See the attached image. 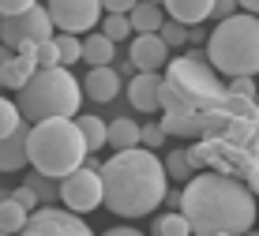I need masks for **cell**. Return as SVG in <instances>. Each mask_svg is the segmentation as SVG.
<instances>
[{
  "instance_id": "1",
  "label": "cell",
  "mask_w": 259,
  "mask_h": 236,
  "mask_svg": "<svg viewBox=\"0 0 259 236\" xmlns=\"http://www.w3.org/2000/svg\"><path fill=\"white\" fill-rule=\"evenodd\" d=\"M233 94L210 68L207 53L173 57L162 71V131L181 139H214L229 120Z\"/></svg>"
},
{
  "instance_id": "2",
  "label": "cell",
  "mask_w": 259,
  "mask_h": 236,
  "mask_svg": "<svg viewBox=\"0 0 259 236\" xmlns=\"http://www.w3.org/2000/svg\"><path fill=\"white\" fill-rule=\"evenodd\" d=\"M181 214L188 217L195 236H244L259 221V206L248 184L222 172H195L184 184V203Z\"/></svg>"
},
{
  "instance_id": "3",
  "label": "cell",
  "mask_w": 259,
  "mask_h": 236,
  "mask_svg": "<svg viewBox=\"0 0 259 236\" xmlns=\"http://www.w3.org/2000/svg\"><path fill=\"white\" fill-rule=\"evenodd\" d=\"M102 187L105 210H113L117 217H147L169 195L165 161L147 147L120 150L109 161H102Z\"/></svg>"
},
{
  "instance_id": "4",
  "label": "cell",
  "mask_w": 259,
  "mask_h": 236,
  "mask_svg": "<svg viewBox=\"0 0 259 236\" xmlns=\"http://www.w3.org/2000/svg\"><path fill=\"white\" fill-rule=\"evenodd\" d=\"M26 158L46 180H64L75 169L87 165L91 147H87L83 131L68 116H53V120L30 124V139H26Z\"/></svg>"
},
{
  "instance_id": "5",
  "label": "cell",
  "mask_w": 259,
  "mask_h": 236,
  "mask_svg": "<svg viewBox=\"0 0 259 236\" xmlns=\"http://www.w3.org/2000/svg\"><path fill=\"white\" fill-rule=\"evenodd\" d=\"M207 60L218 75L252 79L259 71V15L237 12L233 19H222L207 38Z\"/></svg>"
},
{
  "instance_id": "6",
  "label": "cell",
  "mask_w": 259,
  "mask_h": 236,
  "mask_svg": "<svg viewBox=\"0 0 259 236\" xmlns=\"http://www.w3.org/2000/svg\"><path fill=\"white\" fill-rule=\"evenodd\" d=\"M15 105H19L23 120H30V124L53 120V116L75 120L79 105H83V83L68 68H46L15 94Z\"/></svg>"
},
{
  "instance_id": "7",
  "label": "cell",
  "mask_w": 259,
  "mask_h": 236,
  "mask_svg": "<svg viewBox=\"0 0 259 236\" xmlns=\"http://www.w3.org/2000/svg\"><path fill=\"white\" fill-rule=\"evenodd\" d=\"M53 38H57V26L49 19V8H41V4H34L30 12H23V15L0 19V45H8L12 53L26 41L41 45V41H53Z\"/></svg>"
},
{
  "instance_id": "8",
  "label": "cell",
  "mask_w": 259,
  "mask_h": 236,
  "mask_svg": "<svg viewBox=\"0 0 259 236\" xmlns=\"http://www.w3.org/2000/svg\"><path fill=\"white\" fill-rule=\"evenodd\" d=\"M49 19L60 26V34H75L87 38L94 26H102V0H49Z\"/></svg>"
},
{
  "instance_id": "9",
  "label": "cell",
  "mask_w": 259,
  "mask_h": 236,
  "mask_svg": "<svg viewBox=\"0 0 259 236\" xmlns=\"http://www.w3.org/2000/svg\"><path fill=\"white\" fill-rule=\"evenodd\" d=\"M60 199H64V206L71 214H91L98 206L105 203V187H102V172L98 169H75L71 176L60 180Z\"/></svg>"
},
{
  "instance_id": "10",
  "label": "cell",
  "mask_w": 259,
  "mask_h": 236,
  "mask_svg": "<svg viewBox=\"0 0 259 236\" xmlns=\"http://www.w3.org/2000/svg\"><path fill=\"white\" fill-rule=\"evenodd\" d=\"M19 236H94V232L79 214L60 210V206H41L30 214V221Z\"/></svg>"
},
{
  "instance_id": "11",
  "label": "cell",
  "mask_w": 259,
  "mask_h": 236,
  "mask_svg": "<svg viewBox=\"0 0 259 236\" xmlns=\"http://www.w3.org/2000/svg\"><path fill=\"white\" fill-rule=\"evenodd\" d=\"M128 60L136 64V71H162V68H169V45L158 38V34H136L132 38V49H128Z\"/></svg>"
},
{
  "instance_id": "12",
  "label": "cell",
  "mask_w": 259,
  "mask_h": 236,
  "mask_svg": "<svg viewBox=\"0 0 259 236\" xmlns=\"http://www.w3.org/2000/svg\"><path fill=\"white\" fill-rule=\"evenodd\" d=\"M34 75H38V45L26 41V45L15 49V57L0 68V86H12L15 94H19V90L30 83Z\"/></svg>"
},
{
  "instance_id": "13",
  "label": "cell",
  "mask_w": 259,
  "mask_h": 236,
  "mask_svg": "<svg viewBox=\"0 0 259 236\" xmlns=\"http://www.w3.org/2000/svg\"><path fill=\"white\" fill-rule=\"evenodd\" d=\"M128 102H132V109H139V113H158V109H162V75L139 71L128 83Z\"/></svg>"
},
{
  "instance_id": "14",
  "label": "cell",
  "mask_w": 259,
  "mask_h": 236,
  "mask_svg": "<svg viewBox=\"0 0 259 236\" xmlns=\"http://www.w3.org/2000/svg\"><path fill=\"white\" fill-rule=\"evenodd\" d=\"M83 94L98 105L113 102V98L120 94V71L117 68H91L87 79H83Z\"/></svg>"
},
{
  "instance_id": "15",
  "label": "cell",
  "mask_w": 259,
  "mask_h": 236,
  "mask_svg": "<svg viewBox=\"0 0 259 236\" xmlns=\"http://www.w3.org/2000/svg\"><path fill=\"white\" fill-rule=\"evenodd\" d=\"M26 139H30V120L19 124V131H12L8 139H0V172H19L26 161Z\"/></svg>"
},
{
  "instance_id": "16",
  "label": "cell",
  "mask_w": 259,
  "mask_h": 236,
  "mask_svg": "<svg viewBox=\"0 0 259 236\" xmlns=\"http://www.w3.org/2000/svg\"><path fill=\"white\" fill-rule=\"evenodd\" d=\"M162 8L169 12V19L184 26H199L214 15V0H162Z\"/></svg>"
},
{
  "instance_id": "17",
  "label": "cell",
  "mask_w": 259,
  "mask_h": 236,
  "mask_svg": "<svg viewBox=\"0 0 259 236\" xmlns=\"http://www.w3.org/2000/svg\"><path fill=\"white\" fill-rule=\"evenodd\" d=\"M128 23H132V30H136V34H158L165 26V8L162 4H150V0H139V4L132 8Z\"/></svg>"
},
{
  "instance_id": "18",
  "label": "cell",
  "mask_w": 259,
  "mask_h": 236,
  "mask_svg": "<svg viewBox=\"0 0 259 236\" xmlns=\"http://www.w3.org/2000/svg\"><path fill=\"white\" fill-rule=\"evenodd\" d=\"M26 221H30V210L15 203L12 192H4V187H0V232L19 236V232L26 229Z\"/></svg>"
},
{
  "instance_id": "19",
  "label": "cell",
  "mask_w": 259,
  "mask_h": 236,
  "mask_svg": "<svg viewBox=\"0 0 259 236\" xmlns=\"http://www.w3.org/2000/svg\"><path fill=\"white\" fill-rule=\"evenodd\" d=\"M113 57H117V45L105 38L102 30H94V34L83 38V60L91 68H113Z\"/></svg>"
},
{
  "instance_id": "20",
  "label": "cell",
  "mask_w": 259,
  "mask_h": 236,
  "mask_svg": "<svg viewBox=\"0 0 259 236\" xmlns=\"http://www.w3.org/2000/svg\"><path fill=\"white\" fill-rule=\"evenodd\" d=\"M105 147L113 150H136L139 147V124L132 120V116H117V120H109V135H105Z\"/></svg>"
},
{
  "instance_id": "21",
  "label": "cell",
  "mask_w": 259,
  "mask_h": 236,
  "mask_svg": "<svg viewBox=\"0 0 259 236\" xmlns=\"http://www.w3.org/2000/svg\"><path fill=\"white\" fill-rule=\"evenodd\" d=\"M154 236H195L188 217L181 210H169V214H158L154 217Z\"/></svg>"
},
{
  "instance_id": "22",
  "label": "cell",
  "mask_w": 259,
  "mask_h": 236,
  "mask_svg": "<svg viewBox=\"0 0 259 236\" xmlns=\"http://www.w3.org/2000/svg\"><path fill=\"white\" fill-rule=\"evenodd\" d=\"M75 124H79V131H83V139H87V147H91V154L105 147V135H109V124H105L102 116H75Z\"/></svg>"
},
{
  "instance_id": "23",
  "label": "cell",
  "mask_w": 259,
  "mask_h": 236,
  "mask_svg": "<svg viewBox=\"0 0 259 236\" xmlns=\"http://www.w3.org/2000/svg\"><path fill=\"white\" fill-rule=\"evenodd\" d=\"M165 176L177 180V184H188V180L195 176V165H192V158H188V147H184V150H169V158H165Z\"/></svg>"
},
{
  "instance_id": "24",
  "label": "cell",
  "mask_w": 259,
  "mask_h": 236,
  "mask_svg": "<svg viewBox=\"0 0 259 236\" xmlns=\"http://www.w3.org/2000/svg\"><path fill=\"white\" fill-rule=\"evenodd\" d=\"M57 53H60V68H71L75 60H83V38L75 34H57Z\"/></svg>"
},
{
  "instance_id": "25",
  "label": "cell",
  "mask_w": 259,
  "mask_h": 236,
  "mask_svg": "<svg viewBox=\"0 0 259 236\" xmlns=\"http://www.w3.org/2000/svg\"><path fill=\"white\" fill-rule=\"evenodd\" d=\"M102 34H105V38H109L113 45H117V41H132V38H136V30H132L128 15H105V19H102Z\"/></svg>"
},
{
  "instance_id": "26",
  "label": "cell",
  "mask_w": 259,
  "mask_h": 236,
  "mask_svg": "<svg viewBox=\"0 0 259 236\" xmlns=\"http://www.w3.org/2000/svg\"><path fill=\"white\" fill-rule=\"evenodd\" d=\"M23 124V113L15 102H8V98H0V139H8L12 131H19Z\"/></svg>"
},
{
  "instance_id": "27",
  "label": "cell",
  "mask_w": 259,
  "mask_h": 236,
  "mask_svg": "<svg viewBox=\"0 0 259 236\" xmlns=\"http://www.w3.org/2000/svg\"><path fill=\"white\" fill-rule=\"evenodd\" d=\"M158 38H162L169 45V53H173V49H181V45H188V26L177 23V19H165V26L158 30Z\"/></svg>"
},
{
  "instance_id": "28",
  "label": "cell",
  "mask_w": 259,
  "mask_h": 236,
  "mask_svg": "<svg viewBox=\"0 0 259 236\" xmlns=\"http://www.w3.org/2000/svg\"><path fill=\"white\" fill-rule=\"evenodd\" d=\"M165 139H169V135L162 131V124H143V128H139V147H147V150L162 147Z\"/></svg>"
},
{
  "instance_id": "29",
  "label": "cell",
  "mask_w": 259,
  "mask_h": 236,
  "mask_svg": "<svg viewBox=\"0 0 259 236\" xmlns=\"http://www.w3.org/2000/svg\"><path fill=\"white\" fill-rule=\"evenodd\" d=\"M46 68H60L57 41H41V45H38V71H46Z\"/></svg>"
},
{
  "instance_id": "30",
  "label": "cell",
  "mask_w": 259,
  "mask_h": 236,
  "mask_svg": "<svg viewBox=\"0 0 259 236\" xmlns=\"http://www.w3.org/2000/svg\"><path fill=\"white\" fill-rule=\"evenodd\" d=\"M34 4H38V0H0V19H12V15H23V12H30Z\"/></svg>"
},
{
  "instance_id": "31",
  "label": "cell",
  "mask_w": 259,
  "mask_h": 236,
  "mask_svg": "<svg viewBox=\"0 0 259 236\" xmlns=\"http://www.w3.org/2000/svg\"><path fill=\"white\" fill-rule=\"evenodd\" d=\"M240 12V4H237V0H214V15H210V19H233V15Z\"/></svg>"
},
{
  "instance_id": "32",
  "label": "cell",
  "mask_w": 259,
  "mask_h": 236,
  "mask_svg": "<svg viewBox=\"0 0 259 236\" xmlns=\"http://www.w3.org/2000/svg\"><path fill=\"white\" fill-rule=\"evenodd\" d=\"M12 199H15V203H19V206H26V210H30V206H38V192H34L30 184L15 187V192H12ZM30 214H34V210H30Z\"/></svg>"
},
{
  "instance_id": "33",
  "label": "cell",
  "mask_w": 259,
  "mask_h": 236,
  "mask_svg": "<svg viewBox=\"0 0 259 236\" xmlns=\"http://www.w3.org/2000/svg\"><path fill=\"white\" fill-rule=\"evenodd\" d=\"M139 0H102V12L109 15H132V8H136Z\"/></svg>"
},
{
  "instance_id": "34",
  "label": "cell",
  "mask_w": 259,
  "mask_h": 236,
  "mask_svg": "<svg viewBox=\"0 0 259 236\" xmlns=\"http://www.w3.org/2000/svg\"><path fill=\"white\" fill-rule=\"evenodd\" d=\"M229 94H240V98H255V83H252V79H233V83H229Z\"/></svg>"
},
{
  "instance_id": "35",
  "label": "cell",
  "mask_w": 259,
  "mask_h": 236,
  "mask_svg": "<svg viewBox=\"0 0 259 236\" xmlns=\"http://www.w3.org/2000/svg\"><path fill=\"white\" fill-rule=\"evenodd\" d=\"M102 236H143L139 229H128V225H117V229H105Z\"/></svg>"
},
{
  "instance_id": "36",
  "label": "cell",
  "mask_w": 259,
  "mask_h": 236,
  "mask_svg": "<svg viewBox=\"0 0 259 236\" xmlns=\"http://www.w3.org/2000/svg\"><path fill=\"white\" fill-rule=\"evenodd\" d=\"M237 4H240V8H244V12H248V15H259V0H237Z\"/></svg>"
},
{
  "instance_id": "37",
  "label": "cell",
  "mask_w": 259,
  "mask_h": 236,
  "mask_svg": "<svg viewBox=\"0 0 259 236\" xmlns=\"http://www.w3.org/2000/svg\"><path fill=\"white\" fill-rule=\"evenodd\" d=\"M184 203V192H169L165 195V206H181Z\"/></svg>"
},
{
  "instance_id": "38",
  "label": "cell",
  "mask_w": 259,
  "mask_h": 236,
  "mask_svg": "<svg viewBox=\"0 0 259 236\" xmlns=\"http://www.w3.org/2000/svg\"><path fill=\"white\" fill-rule=\"evenodd\" d=\"M12 57H15V53H12V49H8V45H0V68H4V64H8V60H12Z\"/></svg>"
},
{
  "instance_id": "39",
  "label": "cell",
  "mask_w": 259,
  "mask_h": 236,
  "mask_svg": "<svg viewBox=\"0 0 259 236\" xmlns=\"http://www.w3.org/2000/svg\"><path fill=\"white\" fill-rule=\"evenodd\" d=\"M244 236H259V232H244Z\"/></svg>"
},
{
  "instance_id": "40",
  "label": "cell",
  "mask_w": 259,
  "mask_h": 236,
  "mask_svg": "<svg viewBox=\"0 0 259 236\" xmlns=\"http://www.w3.org/2000/svg\"><path fill=\"white\" fill-rule=\"evenodd\" d=\"M150 4H162V0H150Z\"/></svg>"
},
{
  "instance_id": "41",
  "label": "cell",
  "mask_w": 259,
  "mask_h": 236,
  "mask_svg": "<svg viewBox=\"0 0 259 236\" xmlns=\"http://www.w3.org/2000/svg\"><path fill=\"white\" fill-rule=\"evenodd\" d=\"M218 236H229V232H218Z\"/></svg>"
},
{
  "instance_id": "42",
  "label": "cell",
  "mask_w": 259,
  "mask_h": 236,
  "mask_svg": "<svg viewBox=\"0 0 259 236\" xmlns=\"http://www.w3.org/2000/svg\"><path fill=\"white\" fill-rule=\"evenodd\" d=\"M0 236H8V232H0Z\"/></svg>"
}]
</instances>
